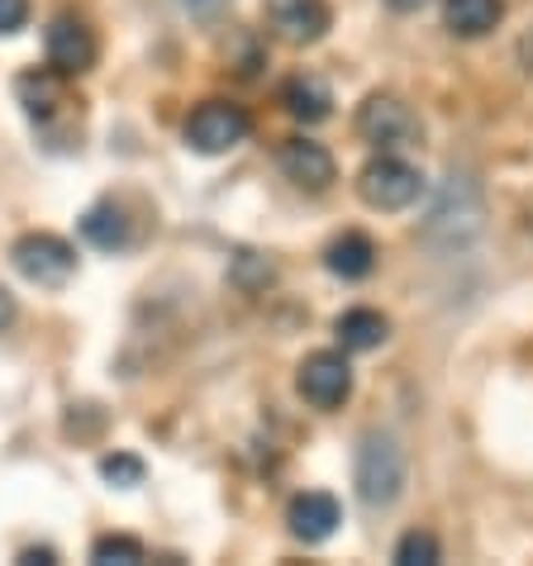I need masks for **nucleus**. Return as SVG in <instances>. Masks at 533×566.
<instances>
[{
  "mask_svg": "<svg viewBox=\"0 0 533 566\" xmlns=\"http://www.w3.org/2000/svg\"><path fill=\"white\" fill-rule=\"evenodd\" d=\"M485 229V196L472 171H448L425 214V239L433 248H467Z\"/></svg>",
  "mask_w": 533,
  "mask_h": 566,
  "instance_id": "nucleus-1",
  "label": "nucleus"
},
{
  "mask_svg": "<svg viewBox=\"0 0 533 566\" xmlns=\"http://www.w3.org/2000/svg\"><path fill=\"white\" fill-rule=\"evenodd\" d=\"M353 481H357V500L367 510H390L405 495V448L390 433H376V429L363 433Z\"/></svg>",
  "mask_w": 533,
  "mask_h": 566,
  "instance_id": "nucleus-2",
  "label": "nucleus"
},
{
  "mask_svg": "<svg viewBox=\"0 0 533 566\" xmlns=\"http://www.w3.org/2000/svg\"><path fill=\"white\" fill-rule=\"evenodd\" d=\"M419 191H425V177H419V167H410L405 157H372V163L363 167V177H357V196L367 200L372 210H410Z\"/></svg>",
  "mask_w": 533,
  "mask_h": 566,
  "instance_id": "nucleus-3",
  "label": "nucleus"
},
{
  "mask_svg": "<svg viewBox=\"0 0 533 566\" xmlns=\"http://www.w3.org/2000/svg\"><path fill=\"white\" fill-rule=\"evenodd\" d=\"M357 138L372 148H410L419 144V115L400 96L376 91L357 105Z\"/></svg>",
  "mask_w": 533,
  "mask_h": 566,
  "instance_id": "nucleus-4",
  "label": "nucleus"
},
{
  "mask_svg": "<svg viewBox=\"0 0 533 566\" xmlns=\"http://www.w3.org/2000/svg\"><path fill=\"white\" fill-rule=\"evenodd\" d=\"M248 129H253V119H248L243 105L206 101V105L191 109V119H186V144H191L196 153H206V157H219V153L239 148L248 138Z\"/></svg>",
  "mask_w": 533,
  "mask_h": 566,
  "instance_id": "nucleus-5",
  "label": "nucleus"
},
{
  "mask_svg": "<svg viewBox=\"0 0 533 566\" xmlns=\"http://www.w3.org/2000/svg\"><path fill=\"white\" fill-rule=\"evenodd\" d=\"M10 262H14V272L24 281H34V286H67L76 272L72 243L58 239V233H24V239H14Z\"/></svg>",
  "mask_w": 533,
  "mask_h": 566,
  "instance_id": "nucleus-6",
  "label": "nucleus"
},
{
  "mask_svg": "<svg viewBox=\"0 0 533 566\" xmlns=\"http://www.w3.org/2000/svg\"><path fill=\"white\" fill-rule=\"evenodd\" d=\"M295 390L315 405V410H343L353 396V367L348 357L334 353V348H320L301 361V371H295Z\"/></svg>",
  "mask_w": 533,
  "mask_h": 566,
  "instance_id": "nucleus-7",
  "label": "nucleus"
},
{
  "mask_svg": "<svg viewBox=\"0 0 533 566\" xmlns=\"http://www.w3.org/2000/svg\"><path fill=\"white\" fill-rule=\"evenodd\" d=\"M262 14H266V29L281 39V43H320L334 24V10L324 0H262Z\"/></svg>",
  "mask_w": 533,
  "mask_h": 566,
  "instance_id": "nucleus-8",
  "label": "nucleus"
},
{
  "mask_svg": "<svg viewBox=\"0 0 533 566\" xmlns=\"http://www.w3.org/2000/svg\"><path fill=\"white\" fill-rule=\"evenodd\" d=\"M49 67L62 76H82L96 67V34L76 14H58L49 24Z\"/></svg>",
  "mask_w": 533,
  "mask_h": 566,
  "instance_id": "nucleus-9",
  "label": "nucleus"
},
{
  "mask_svg": "<svg viewBox=\"0 0 533 566\" xmlns=\"http://www.w3.org/2000/svg\"><path fill=\"white\" fill-rule=\"evenodd\" d=\"M281 171H286V181H295L301 191L320 196L334 186L338 167H334V153L315 138H291V144H281Z\"/></svg>",
  "mask_w": 533,
  "mask_h": 566,
  "instance_id": "nucleus-10",
  "label": "nucleus"
},
{
  "mask_svg": "<svg viewBox=\"0 0 533 566\" xmlns=\"http://www.w3.org/2000/svg\"><path fill=\"white\" fill-rule=\"evenodd\" d=\"M286 524H291V533H295L301 543H324V538H334V528L343 524L338 500H334V495H324V491L295 495V500H291V510H286Z\"/></svg>",
  "mask_w": 533,
  "mask_h": 566,
  "instance_id": "nucleus-11",
  "label": "nucleus"
},
{
  "mask_svg": "<svg viewBox=\"0 0 533 566\" xmlns=\"http://www.w3.org/2000/svg\"><path fill=\"white\" fill-rule=\"evenodd\" d=\"M281 105H286V115L301 119V124H324L328 115H334V91H328L324 76L301 72L281 86Z\"/></svg>",
  "mask_w": 533,
  "mask_h": 566,
  "instance_id": "nucleus-12",
  "label": "nucleus"
},
{
  "mask_svg": "<svg viewBox=\"0 0 533 566\" xmlns=\"http://www.w3.org/2000/svg\"><path fill=\"white\" fill-rule=\"evenodd\" d=\"M443 20L458 39H485L505 20V0H443Z\"/></svg>",
  "mask_w": 533,
  "mask_h": 566,
  "instance_id": "nucleus-13",
  "label": "nucleus"
},
{
  "mask_svg": "<svg viewBox=\"0 0 533 566\" xmlns=\"http://www.w3.org/2000/svg\"><path fill=\"white\" fill-rule=\"evenodd\" d=\"M62 82H67V76L53 72V67H34V72H24L20 82H14V96H20L24 115H29V119H49L53 109L62 105Z\"/></svg>",
  "mask_w": 533,
  "mask_h": 566,
  "instance_id": "nucleus-14",
  "label": "nucleus"
},
{
  "mask_svg": "<svg viewBox=\"0 0 533 566\" xmlns=\"http://www.w3.org/2000/svg\"><path fill=\"white\" fill-rule=\"evenodd\" d=\"M324 266L334 276H343V281H363V276H372V266H376V243L367 239V233H343V239L328 243Z\"/></svg>",
  "mask_w": 533,
  "mask_h": 566,
  "instance_id": "nucleus-15",
  "label": "nucleus"
},
{
  "mask_svg": "<svg viewBox=\"0 0 533 566\" xmlns=\"http://www.w3.org/2000/svg\"><path fill=\"white\" fill-rule=\"evenodd\" d=\"M334 334L348 353H372L386 343L390 324H386V314H376V310H343L334 319Z\"/></svg>",
  "mask_w": 533,
  "mask_h": 566,
  "instance_id": "nucleus-16",
  "label": "nucleus"
},
{
  "mask_svg": "<svg viewBox=\"0 0 533 566\" xmlns=\"http://www.w3.org/2000/svg\"><path fill=\"white\" fill-rule=\"evenodd\" d=\"M82 233H86V243L101 248V253H115V248L129 243V214H124L115 200H101V206H91L82 214Z\"/></svg>",
  "mask_w": 533,
  "mask_h": 566,
  "instance_id": "nucleus-17",
  "label": "nucleus"
},
{
  "mask_svg": "<svg viewBox=\"0 0 533 566\" xmlns=\"http://www.w3.org/2000/svg\"><path fill=\"white\" fill-rule=\"evenodd\" d=\"M144 543L138 538H124V533H105V538L91 543V562H101V566H134V562H144Z\"/></svg>",
  "mask_w": 533,
  "mask_h": 566,
  "instance_id": "nucleus-18",
  "label": "nucleus"
},
{
  "mask_svg": "<svg viewBox=\"0 0 533 566\" xmlns=\"http://www.w3.org/2000/svg\"><path fill=\"white\" fill-rule=\"evenodd\" d=\"M438 557H443V547H438V538H433V533H425V528H410L396 543V562L400 566H433Z\"/></svg>",
  "mask_w": 533,
  "mask_h": 566,
  "instance_id": "nucleus-19",
  "label": "nucleus"
},
{
  "mask_svg": "<svg viewBox=\"0 0 533 566\" xmlns=\"http://www.w3.org/2000/svg\"><path fill=\"white\" fill-rule=\"evenodd\" d=\"M101 476L129 491V485H144V462L129 458V452H115V458H105V462H101Z\"/></svg>",
  "mask_w": 533,
  "mask_h": 566,
  "instance_id": "nucleus-20",
  "label": "nucleus"
},
{
  "mask_svg": "<svg viewBox=\"0 0 533 566\" xmlns=\"http://www.w3.org/2000/svg\"><path fill=\"white\" fill-rule=\"evenodd\" d=\"M24 24H29V0H0V39L20 34Z\"/></svg>",
  "mask_w": 533,
  "mask_h": 566,
  "instance_id": "nucleus-21",
  "label": "nucleus"
},
{
  "mask_svg": "<svg viewBox=\"0 0 533 566\" xmlns=\"http://www.w3.org/2000/svg\"><path fill=\"white\" fill-rule=\"evenodd\" d=\"M181 6L191 10V14H200V20H210V14H219V10L229 6V0H181Z\"/></svg>",
  "mask_w": 533,
  "mask_h": 566,
  "instance_id": "nucleus-22",
  "label": "nucleus"
},
{
  "mask_svg": "<svg viewBox=\"0 0 533 566\" xmlns=\"http://www.w3.org/2000/svg\"><path fill=\"white\" fill-rule=\"evenodd\" d=\"M10 324H14V295H10L6 286H0V334H6Z\"/></svg>",
  "mask_w": 533,
  "mask_h": 566,
  "instance_id": "nucleus-23",
  "label": "nucleus"
},
{
  "mask_svg": "<svg viewBox=\"0 0 533 566\" xmlns=\"http://www.w3.org/2000/svg\"><path fill=\"white\" fill-rule=\"evenodd\" d=\"M20 562H53V553H49V547H29Z\"/></svg>",
  "mask_w": 533,
  "mask_h": 566,
  "instance_id": "nucleus-24",
  "label": "nucleus"
},
{
  "mask_svg": "<svg viewBox=\"0 0 533 566\" xmlns=\"http://www.w3.org/2000/svg\"><path fill=\"white\" fill-rule=\"evenodd\" d=\"M396 10H415V6H425V0H390Z\"/></svg>",
  "mask_w": 533,
  "mask_h": 566,
  "instance_id": "nucleus-25",
  "label": "nucleus"
}]
</instances>
